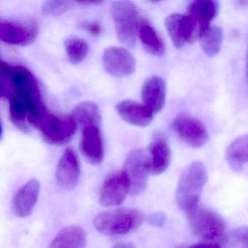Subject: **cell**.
Instances as JSON below:
<instances>
[{"label": "cell", "mask_w": 248, "mask_h": 248, "mask_svg": "<svg viewBox=\"0 0 248 248\" xmlns=\"http://www.w3.org/2000/svg\"><path fill=\"white\" fill-rule=\"evenodd\" d=\"M87 236L81 226L72 225L62 229L50 243L49 248H84Z\"/></svg>", "instance_id": "cell-21"}, {"label": "cell", "mask_w": 248, "mask_h": 248, "mask_svg": "<svg viewBox=\"0 0 248 248\" xmlns=\"http://www.w3.org/2000/svg\"><path fill=\"white\" fill-rule=\"evenodd\" d=\"M190 248H223L220 246L219 244L216 242H203L201 243L197 244V245H193Z\"/></svg>", "instance_id": "cell-32"}, {"label": "cell", "mask_w": 248, "mask_h": 248, "mask_svg": "<svg viewBox=\"0 0 248 248\" xmlns=\"http://www.w3.org/2000/svg\"><path fill=\"white\" fill-rule=\"evenodd\" d=\"M79 3L83 4V5H98L102 3V2H100V1H85V2H80Z\"/></svg>", "instance_id": "cell-34"}, {"label": "cell", "mask_w": 248, "mask_h": 248, "mask_svg": "<svg viewBox=\"0 0 248 248\" xmlns=\"http://www.w3.org/2000/svg\"><path fill=\"white\" fill-rule=\"evenodd\" d=\"M7 77L5 75V62L0 61V98L7 95L6 88H5V82Z\"/></svg>", "instance_id": "cell-31"}, {"label": "cell", "mask_w": 248, "mask_h": 248, "mask_svg": "<svg viewBox=\"0 0 248 248\" xmlns=\"http://www.w3.org/2000/svg\"><path fill=\"white\" fill-rule=\"evenodd\" d=\"M226 160L230 168L235 172H240L248 163V136H240L236 138L226 149Z\"/></svg>", "instance_id": "cell-22"}, {"label": "cell", "mask_w": 248, "mask_h": 248, "mask_svg": "<svg viewBox=\"0 0 248 248\" xmlns=\"http://www.w3.org/2000/svg\"><path fill=\"white\" fill-rule=\"evenodd\" d=\"M172 127L177 136L191 147H202L208 140L207 129L200 120L194 117L178 116L172 122Z\"/></svg>", "instance_id": "cell-9"}, {"label": "cell", "mask_w": 248, "mask_h": 248, "mask_svg": "<svg viewBox=\"0 0 248 248\" xmlns=\"http://www.w3.org/2000/svg\"><path fill=\"white\" fill-rule=\"evenodd\" d=\"M65 48L69 61L74 64L83 62L89 50L86 41L76 37H70L65 40Z\"/></svg>", "instance_id": "cell-26"}, {"label": "cell", "mask_w": 248, "mask_h": 248, "mask_svg": "<svg viewBox=\"0 0 248 248\" xmlns=\"http://www.w3.org/2000/svg\"><path fill=\"white\" fill-rule=\"evenodd\" d=\"M165 24L171 41L176 48H181L186 43H194L201 35L198 26L188 15L172 14L166 18Z\"/></svg>", "instance_id": "cell-8"}, {"label": "cell", "mask_w": 248, "mask_h": 248, "mask_svg": "<svg viewBox=\"0 0 248 248\" xmlns=\"http://www.w3.org/2000/svg\"><path fill=\"white\" fill-rule=\"evenodd\" d=\"M80 171L78 155L72 149H66L59 159L56 168L57 184L63 189H73L78 185Z\"/></svg>", "instance_id": "cell-13"}, {"label": "cell", "mask_w": 248, "mask_h": 248, "mask_svg": "<svg viewBox=\"0 0 248 248\" xmlns=\"http://www.w3.org/2000/svg\"><path fill=\"white\" fill-rule=\"evenodd\" d=\"M40 184L31 179L18 188L13 199V210L16 216L27 217L32 213L40 196Z\"/></svg>", "instance_id": "cell-14"}, {"label": "cell", "mask_w": 248, "mask_h": 248, "mask_svg": "<svg viewBox=\"0 0 248 248\" xmlns=\"http://www.w3.org/2000/svg\"><path fill=\"white\" fill-rule=\"evenodd\" d=\"M2 124H1V121H0V139H2Z\"/></svg>", "instance_id": "cell-35"}, {"label": "cell", "mask_w": 248, "mask_h": 248, "mask_svg": "<svg viewBox=\"0 0 248 248\" xmlns=\"http://www.w3.org/2000/svg\"><path fill=\"white\" fill-rule=\"evenodd\" d=\"M248 229L240 227L231 232L230 242L234 248H248Z\"/></svg>", "instance_id": "cell-28"}, {"label": "cell", "mask_w": 248, "mask_h": 248, "mask_svg": "<svg viewBox=\"0 0 248 248\" xmlns=\"http://www.w3.org/2000/svg\"><path fill=\"white\" fill-rule=\"evenodd\" d=\"M145 220V215L137 209L119 208L97 215L93 226L101 234L121 236L139 229Z\"/></svg>", "instance_id": "cell-3"}, {"label": "cell", "mask_w": 248, "mask_h": 248, "mask_svg": "<svg viewBox=\"0 0 248 248\" xmlns=\"http://www.w3.org/2000/svg\"><path fill=\"white\" fill-rule=\"evenodd\" d=\"M5 63V74L11 83L12 93L24 101L27 108V120L33 127H37L48 113L42 98L38 82L27 68Z\"/></svg>", "instance_id": "cell-1"}, {"label": "cell", "mask_w": 248, "mask_h": 248, "mask_svg": "<svg viewBox=\"0 0 248 248\" xmlns=\"http://www.w3.org/2000/svg\"><path fill=\"white\" fill-rule=\"evenodd\" d=\"M103 66L107 73L115 78H124L132 75L136 69V60L133 55L123 47H108L104 51Z\"/></svg>", "instance_id": "cell-11"}, {"label": "cell", "mask_w": 248, "mask_h": 248, "mask_svg": "<svg viewBox=\"0 0 248 248\" xmlns=\"http://www.w3.org/2000/svg\"><path fill=\"white\" fill-rule=\"evenodd\" d=\"M143 104L153 114L163 108L166 97V85L160 77L154 75L144 81L140 92Z\"/></svg>", "instance_id": "cell-16"}, {"label": "cell", "mask_w": 248, "mask_h": 248, "mask_svg": "<svg viewBox=\"0 0 248 248\" xmlns=\"http://www.w3.org/2000/svg\"><path fill=\"white\" fill-rule=\"evenodd\" d=\"M72 118L76 123L77 125L79 124L82 128L90 126L100 127L101 111L95 103L84 101L75 107L72 112Z\"/></svg>", "instance_id": "cell-23"}, {"label": "cell", "mask_w": 248, "mask_h": 248, "mask_svg": "<svg viewBox=\"0 0 248 248\" xmlns=\"http://www.w3.org/2000/svg\"><path fill=\"white\" fill-rule=\"evenodd\" d=\"M130 193V184L124 171L108 175L100 191L99 201L103 206L113 207L123 204Z\"/></svg>", "instance_id": "cell-10"}, {"label": "cell", "mask_w": 248, "mask_h": 248, "mask_svg": "<svg viewBox=\"0 0 248 248\" xmlns=\"http://www.w3.org/2000/svg\"><path fill=\"white\" fill-rule=\"evenodd\" d=\"M73 7L69 1H47L43 4L42 12L46 16L59 17L66 14Z\"/></svg>", "instance_id": "cell-27"}, {"label": "cell", "mask_w": 248, "mask_h": 248, "mask_svg": "<svg viewBox=\"0 0 248 248\" xmlns=\"http://www.w3.org/2000/svg\"><path fill=\"white\" fill-rule=\"evenodd\" d=\"M138 34L140 43L146 52L159 57L165 54V46L163 40L147 20L139 21L137 35Z\"/></svg>", "instance_id": "cell-20"}, {"label": "cell", "mask_w": 248, "mask_h": 248, "mask_svg": "<svg viewBox=\"0 0 248 248\" xmlns=\"http://www.w3.org/2000/svg\"><path fill=\"white\" fill-rule=\"evenodd\" d=\"M10 114L13 123L20 130L27 132L29 130L27 125V108L25 103L15 94H9Z\"/></svg>", "instance_id": "cell-25"}, {"label": "cell", "mask_w": 248, "mask_h": 248, "mask_svg": "<svg viewBox=\"0 0 248 248\" xmlns=\"http://www.w3.org/2000/svg\"><path fill=\"white\" fill-rule=\"evenodd\" d=\"M80 28L88 31L93 37H100L103 33L102 27L96 22L81 23Z\"/></svg>", "instance_id": "cell-30"}, {"label": "cell", "mask_w": 248, "mask_h": 248, "mask_svg": "<svg viewBox=\"0 0 248 248\" xmlns=\"http://www.w3.org/2000/svg\"><path fill=\"white\" fill-rule=\"evenodd\" d=\"M186 215L191 232L203 242H213L226 234V222L211 209L198 204Z\"/></svg>", "instance_id": "cell-4"}, {"label": "cell", "mask_w": 248, "mask_h": 248, "mask_svg": "<svg viewBox=\"0 0 248 248\" xmlns=\"http://www.w3.org/2000/svg\"><path fill=\"white\" fill-rule=\"evenodd\" d=\"M187 248V247H186V246H178V247H176V248Z\"/></svg>", "instance_id": "cell-36"}, {"label": "cell", "mask_w": 248, "mask_h": 248, "mask_svg": "<svg viewBox=\"0 0 248 248\" xmlns=\"http://www.w3.org/2000/svg\"><path fill=\"white\" fill-rule=\"evenodd\" d=\"M111 14L120 43L130 48L134 47L139 22L136 5L130 1H116L111 5Z\"/></svg>", "instance_id": "cell-5"}, {"label": "cell", "mask_w": 248, "mask_h": 248, "mask_svg": "<svg viewBox=\"0 0 248 248\" xmlns=\"http://www.w3.org/2000/svg\"><path fill=\"white\" fill-rule=\"evenodd\" d=\"M149 171L152 175H158L168 170L171 161V152L168 142L162 138L154 140L148 151Z\"/></svg>", "instance_id": "cell-18"}, {"label": "cell", "mask_w": 248, "mask_h": 248, "mask_svg": "<svg viewBox=\"0 0 248 248\" xmlns=\"http://www.w3.org/2000/svg\"><path fill=\"white\" fill-rule=\"evenodd\" d=\"M202 49L209 57H214L220 51L223 30L219 27H210L200 38Z\"/></svg>", "instance_id": "cell-24"}, {"label": "cell", "mask_w": 248, "mask_h": 248, "mask_svg": "<svg viewBox=\"0 0 248 248\" xmlns=\"http://www.w3.org/2000/svg\"><path fill=\"white\" fill-rule=\"evenodd\" d=\"M80 149L89 163L99 165L104 158V142L99 127L90 126L82 128Z\"/></svg>", "instance_id": "cell-15"}, {"label": "cell", "mask_w": 248, "mask_h": 248, "mask_svg": "<svg viewBox=\"0 0 248 248\" xmlns=\"http://www.w3.org/2000/svg\"><path fill=\"white\" fill-rule=\"evenodd\" d=\"M207 175L202 162L195 161L185 168L178 181L175 200L182 211L188 213L198 205Z\"/></svg>", "instance_id": "cell-2"}, {"label": "cell", "mask_w": 248, "mask_h": 248, "mask_svg": "<svg viewBox=\"0 0 248 248\" xmlns=\"http://www.w3.org/2000/svg\"><path fill=\"white\" fill-rule=\"evenodd\" d=\"M111 248H136V245L132 242H120L114 245Z\"/></svg>", "instance_id": "cell-33"}, {"label": "cell", "mask_w": 248, "mask_h": 248, "mask_svg": "<svg viewBox=\"0 0 248 248\" xmlns=\"http://www.w3.org/2000/svg\"><path fill=\"white\" fill-rule=\"evenodd\" d=\"M38 33L39 27L35 23L5 22L0 24V39L13 46L31 45Z\"/></svg>", "instance_id": "cell-12"}, {"label": "cell", "mask_w": 248, "mask_h": 248, "mask_svg": "<svg viewBox=\"0 0 248 248\" xmlns=\"http://www.w3.org/2000/svg\"><path fill=\"white\" fill-rule=\"evenodd\" d=\"M76 123L71 117H60L47 113L37 128L49 143L63 145L69 142L77 130Z\"/></svg>", "instance_id": "cell-7"}, {"label": "cell", "mask_w": 248, "mask_h": 248, "mask_svg": "<svg viewBox=\"0 0 248 248\" xmlns=\"http://www.w3.org/2000/svg\"><path fill=\"white\" fill-rule=\"evenodd\" d=\"M124 172L128 178L130 194L133 196L142 194L147 186L150 173L148 152L142 149L130 151L124 162Z\"/></svg>", "instance_id": "cell-6"}, {"label": "cell", "mask_w": 248, "mask_h": 248, "mask_svg": "<svg viewBox=\"0 0 248 248\" xmlns=\"http://www.w3.org/2000/svg\"><path fill=\"white\" fill-rule=\"evenodd\" d=\"M117 113L129 124L146 127L152 123L154 114L143 104L131 100H124L117 105Z\"/></svg>", "instance_id": "cell-17"}, {"label": "cell", "mask_w": 248, "mask_h": 248, "mask_svg": "<svg viewBox=\"0 0 248 248\" xmlns=\"http://www.w3.org/2000/svg\"><path fill=\"white\" fill-rule=\"evenodd\" d=\"M146 220L150 226L160 228L165 225L166 216L162 212H156L146 217Z\"/></svg>", "instance_id": "cell-29"}, {"label": "cell", "mask_w": 248, "mask_h": 248, "mask_svg": "<svg viewBox=\"0 0 248 248\" xmlns=\"http://www.w3.org/2000/svg\"><path fill=\"white\" fill-rule=\"evenodd\" d=\"M218 11V4L212 0H197L188 6L187 15L191 17L200 28L201 36L207 29Z\"/></svg>", "instance_id": "cell-19"}]
</instances>
